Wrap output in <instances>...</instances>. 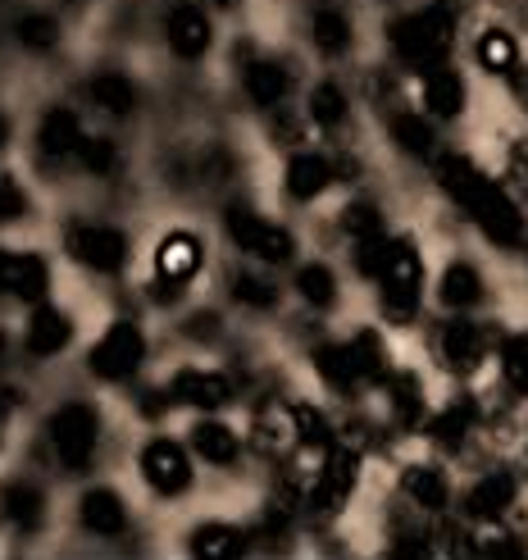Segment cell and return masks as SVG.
<instances>
[{
  "label": "cell",
  "instance_id": "obj_21",
  "mask_svg": "<svg viewBox=\"0 0 528 560\" xmlns=\"http://www.w3.org/2000/svg\"><path fill=\"white\" fill-rule=\"evenodd\" d=\"M50 292V260L42 250H10L0 246V296L37 305Z\"/></svg>",
  "mask_w": 528,
  "mask_h": 560
},
{
  "label": "cell",
  "instance_id": "obj_12",
  "mask_svg": "<svg viewBox=\"0 0 528 560\" xmlns=\"http://www.w3.org/2000/svg\"><path fill=\"white\" fill-rule=\"evenodd\" d=\"M137 474H142V483L164 501L187 497L197 488V460H191L187 442L164 438V433L142 442V452H137Z\"/></svg>",
  "mask_w": 528,
  "mask_h": 560
},
{
  "label": "cell",
  "instance_id": "obj_10",
  "mask_svg": "<svg viewBox=\"0 0 528 560\" xmlns=\"http://www.w3.org/2000/svg\"><path fill=\"white\" fill-rule=\"evenodd\" d=\"M374 397L383 401V419H387V424H392L397 433H420L424 419H429V410L437 406L429 374L414 370V365H406V360H397V365L383 374V383L374 387Z\"/></svg>",
  "mask_w": 528,
  "mask_h": 560
},
{
  "label": "cell",
  "instance_id": "obj_9",
  "mask_svg": "<svg viewBox=\"0 0 528 560\" xmlns=\"http://www.w3.org/2000/svg\"><path fill=\"white\" fill-rule=\"evenodd\" d=\"M146 355H151L146 328L137 319H115V324H105L101 338L92 342L87 374L101 378V383H132L137 374L146 370Z\"/></svg>",
  "mask_w": 528,
  "mask_h": 560
},
{
  "label": "cell",
  "instance_id": "obj_36",
  "mask_svg": "<svg viewBox=\"0 0 528 560\" xmlns=\"http://www.w3.org/2000/svg\"><path fill=\"white\" fill-rule=\"evenodd\" d=\"M310 37H315L319 55H328V60H342V55L351 50V42H355V33H351V19H347L338 5H324V10H315V19H310Z\"/></svg>",
  "mask_w": 528,
  "mask_h": 560
},
{
  "label": "cell",
  "instance_id": "obj_29",
  "mask_svg": "<svg viewBox=\"0 0 528 560\" xmlns=\"http://www.w3.org/2000/svg\"><path fill=\"white\" fill-rule=\"evenodd\" d=\"M387 137H392V147L410 160H433L437 155V128L424 109H397L392 119H387Z\"/></svg>",
  "mask_w": 528,
  "mask_h": 560
},
{
  "label": "cell",
  "instance_id": "obj_25",
  "mask_svg": "<svg viewBox=\"0 0 528 560\" xmlns=\"http://www.w3.org/2000/svg\"><path fill=\"white\" fill-rule=\"evenodd\" d=\"M187 551L197 560H242L246 551H251V534L233 520H201L197 528H191Z\"/></svg>",
  "mask_w": 528,
  "mask_h": 560
},
{
  "label": "cell",
  "instance_id": "obj_30",
  "mask_svg": "<svg viewBox=\"0 0 528 560\" xmlns=\"http://www.w3.org/2000/svg\"><path fill=\"white\" fill-rule=\"evenodd\" d=\"M228 301L246 315H273L278 305H283V288H278L265 269H237L228 278Z\"/></svg>",
  "mask_w": 528,
  "mask_h": 560
},
{
  "label": "cell",
  "instance_id": "obj_45",
  "mask_svg": "<svg viewBox=\"0 0 528 560\" xmlns=\"http://www.w3.org/2000/svg\"><path fill=\"white\" fill-rule=\"evenodd\" d=\"M73 5H82V0H73Z\"/></svg>",
  "mask_w": 528,
  "mask_h": 560
},
{
  "label": "cell",
  "instance_id": "obj_44",
  "mask_svg": "<svg viewBox=\"0 0 528 560\" xmlns=\"http://www.w3.org/2000/svg\"><path fill=\"white\" fill-rule=\"evenodd\" d=\"M219 5H233V0H219Z\"/></svg>",
  "mask_w": 528,
  "mask_h": 560
},
{
  "label": "cell",
  "instance_id": "obj_34",
  "mask_svg": "<svg viewBox=\"0 0 528 560\" xmlns=\"http://www.w3.org/2000/svg\"><path fill=\"white\" fill-rule=\"evenodd\" d=\"M305 115H310V124L324 128V132L347 128V119H351V96L342 92V82H332V78L315 82L310 101H305Z\"/></svg>",
  "mask_w": 528,
  "mask_h": 560
},
{
  "label": "cell",
  "instance_id": "obj_8",
  "mask_svg": "<svg viewBox=\"0 0 528 560\" xmlns=\"http://www.w3.org/2000/svg\"><path fill=\"white\" fill-rule=\"evenodd\" d=\"M429 301L437 315H488L492 311V273L456 250L429 273Z\"/></svg>",
  "mask_w": 528,
  "mask_h": 560
},
{
  "label": "cell",
  "instance_id": "obj_38",
  "mask_svg": "<svg viewBox=\"0 0 528 560\" xmlns=\"http://www.w3.org/2000/svg\"><path fill=\"white\" fill-rule=\"evenodd\" d=\"M14 33L27 50H50L55 42H60V23H55L50 14H23Z\"/></svg>",
  "mask_w": 528,
  "mask_h": 560
},
{
  "label": "cell",
  "instance_id": "obj_37",
  "mask_svg": "<svg viewBox=\"0 0 528 560\" xmlns=\"http://www.w3.org/2000/svg\"><path fill=\"white\" fill-rule=\"evenodd\" d=\"M78 164L92 178H109L119 170V147L109 142V137H82V142H78Z\"/></svg>",
  "mask_w": 528,
  "mask_h": 560
},
{
  "label": "cell",
  "instance_id": "obj_24",
  "mask_svg": "<svg viewBox=\"0 0 528 560\" xmlns=\"http://www.w3.org/2000/svg\"><path fill=\"white\" fill-rule=\"evenodd\" d=\"M292 292L305 311L315 315H332L342 305V273L332 269L328 260H301L292 273Z\"/></svg>",
  "mask_w": 528,
  "mask_h": 560
},
{
  "label": "cell",
  "instance_id": "obj_33",
  "mask_svg": "<svg viewBox=\"0 0 528 560\" xmlns=\"http://www.w3.org/2000/svg\"><path fill=\"white\" fill-rule=\"evenodd\" d=\"M474 65L492 78H515L519 73V42L506 27H483L474 42Z\"/></svg>",
  "mask_w": 528,
  "mask_h": 560
},
{
  "label": "cell",
  "instance_id": "obj_17",
  "mask_svg": "<svg viewBox=\"0 0 528 560\" xmlns=\"http://www.w3.org/2000/svg\"><path fill=\"white\" fill-rule=\"evenodd\" d=\"M347 174H351V164L332 160L324 151H296L288 160V170H283V191H288V201H296V206H315L319 196L332 191Z\"/></svg>",
  "mask_w": 528,
  "mask_h": 560
},
{
  "label": "cell",
  "instance_id": "obj_23",
  "mask_svg": "<svg viewBox=\"0 0 528 560\" xmlns=\"http://www.w3.org/2000/svg\"><path fill=\"white\" fill-rule=\"evenodd\" d=\"M492 383L511 406H528V332H502L492 355Z\"/></svg>",
  "mask_w": 528,
  "mask_h": 560
},
{
  "label": "cell",
  "instance_id": "obj_41",
  "mask_svg": "<svg viewBox=\"0 0 528 560\" xmlns=\"http://www.w3.org/2000/svg\"><path fill=\"white\" fill-rule=\"evenodd\" d=\"M5 147H10V119L0 115V151H5Z\"/></svg>",
  "mask_w": 528,
  "mask_h": 560
},
{
  "label": "cell",
  "instance_id": "obj_1",
  "mask_svg": "<svg viewBox=\"0 0 528 560\" xmlns=\"http://www.w3.org/2000/svg\"><path fill=\"white\" fill-rule=\"evenodd\" d=\"M433 174H437V187L447 191V201L474 223L479 237L496 250H515L528 246V214H524V201L502 183L492 178L488 170H479L469 155L460 151H447V155H433Z\"/></svg>",
  "mask_w": 528,
  "mask_h": 560
},
{
  "label": "cell",
  "instance_id": "obj_19",
  "mask_svg": "<svg viewBox=\"0 0 528 560\" xmlns=\"http://www.w3.org/2000/svg\"><path fill=\"white\" fill-rule=\"evenodd\" d=\"M310 370H315V378L332 392V397H342V401L369 397V383H365V374H360L347 338H324V342H315V347H310Z\"/></svg>",
  "mask_w": 528,
  "mask_h": 560
},
{
  "label": "cell",
  "instance_id": "obj_15",
  "mask_svg": "<svg viewBox=\"0 0 528 560\" xmlns=\"http://www.w3.org/2000/svg\"><path fill=\"white\" fill-rule=\"evenodd\" d=\"M164 392H169V401L183 410L214 415L237 401V378L228 370H210V365H178L169 374V383H164Z\"/></svg>",
  "mask_w": 528,
  "mask_h": 560
},
{
  "label": "cell",
  "instance_id": "obj_13",
  "mask_svg": "<svg viewBox=\"0 0 528 560\" xmlns=\"http://www.w3.org/2000/svg\"><path fill=\"white\" fill-rule=\"evenodd\" d=\"M206 269V242L197 237V233H187V229H178V233H169V237H160V246H155V278H151V296L155 301H178L183 292H187V283L197 278Z\"/></svg>",
  "mask_w": 528,
  "mask_h": 560
},
{
  "label": "cell",
  "instance_id": "obj_28",
  "mask_svg": "<svg viewBox=\"0 0 528 560\" xmlns=\"http://www.w3.org/2000/svg\"><path fill=\"white\" fill-rule=\"evenodd\" d=\"M82 137H87V132H82V119L73 115L69 105H55V109H46L42 124H37V151L46 160H73Z\"/></svg>",
  "mask_w": 528,
  "mask_h": 560
},
{
  "label": "cell",
  "instance_id": "obj_6",
  "mask_svg": "<svg viewBox=\"0 0 528 560\" xmlns=\"http://www.w3.org/2000/svg\"><path fill=\"white\" fill-rule=\"evenodd\" d=\"M451 37H456V14L447 5H429V10H414V14H401L387 23V46H392V55L414 73L447 60Z\"/></svg>",
  "mask_w": 528,
  "mask_h": 560
},
{
  "label": "cell",
  "instance_id": "obj_11",
  "mask_svg": "<svg viewBox=\"0 0 528 560\" xmlns=\"http://www.w3.org/2000/svg\"><path fill=\"white\" fill-rule=\"evenodd\" d=\"M224 229H228V242L242 250V256H251L256 265H292L296 260L292 229H283L278 219H269L251 206H228Z\"/></svg>",
  "mask_w": 528,
  "mask_h": 560
},
{
  "label": "cell",
  "instance_id": "obj_18",
  "mask_svg": "<svg viewBox=\"0 0 528 560\" xmlns=\"http://www.w3.org/2000/svg\"><path fill=\"white\" fill-rule=\"evenodd\" d=\"M187 452H191V460H201L210 469H237L246 456V438L237 433V424H228V419L214 410L187 429Z\"/></svg>",
  "mask_w": 528,
  "mask_h": 560
},
{
  "label": "cell",
  "instance_id": "obj_43",
  "mask_svg": "<svg viewBox=\"0 0 528 560\" xmlns=\"http://www.w3.org/2000/svg\"><path fill=\"white\" fill-rule=\"evenodd\" d=\"M0 446H5V429H0Z\"/></svg>",
  "mask_w": 528,
  "mask_h": 560
},
{
  "label": "cell",
  "instance_id": "obj_2",
  "mask_svg": "<svg viewBox=\"0 0 528 560\" xmlns=\"http://www.w3.org/2000/svg\"><path fill=\"white\" fill-rule=\"evenodd\" d=\"M429 256L424 242L414 233H387L378 265H374V296H378V315L387 328H414L424 315L429 301Z\"/></svg>",
  "mask_w": 528,
  "mask_h": 560
},
{
  "label": "cell",
  "instance_id": "obj_7",
  "mask_svg": "<svg viewBox=\"0 0 528 560\" xmlns=\"http://www.w3.org/2000/svg\"><path fill=\"white\" fill-rule=\"evenodd\" d=\"M101 438H105V419H101L96 401H82V397L60 401L46 419V442H50L55 460H60V469H69V474L92 469Z\"/></svg>",
  "mask_w": 528,
  "mask_h": 560
},
{
  "label": "cell",
  "instance_id": "obj_42",
  "mask_svg": "<svg viewBox=\"0 0 528 560\" xmlns=\"http://www.w3.org/2000/svg\"><path fill=\"white\" fill-rule=\"evenodd\" d=\"M519 456H524V469H528V424H524V433H519Z\"/></svg>",
  "mask_w": 528,
  "mask_h": 560
},
{
  "label": "cell",
  "instance_id": "obj_35",
  "mask_svg": "<svg viewBox=\"0 0 528 560\" xmlns=\"http://www.w3.org/2000/svg\"><path fill=\"white\" fill-rule=\"evenodd\" d=\"M87 96H92L96 109H105V115H115V119H124V115H132V109H137L132 78H124V73H115V69L96 73V78L87 82Z\"/></svg>",
  "mask_w": 528,
  "mask_h": 560
},
{
  "label": "cell",
  "instance_id": "obj_5",
  "mask_svg": "<svg viewBox=\"0 0 528 560\" xmlns=\"http://www.w3.org/2000/svg\"><path fill=\"white\" fill-rule=\"evenodd\" d=\"M392 488H397V501H401V506H406L410 515L429 520V524L456 515V488H460V479H456L451 460H442L437 452L406 456V460L397 465Z\"/></svg>",
  "mask_w": 528,
  "mask_h": 560
},
{
  "label": "cell",
  "instance_id": "obj_20",
  "mask_svg": "<svg viewBox=\"0 0 528 560\" xmlns=\"http://www.w3.org/2000/svg\"><path fill=\"white\" fill-rule=\"evenodd\" d=\"M420 105H424V115L433 124H456L465 119V109H469V82L465 73L451 65V60H442V65H429L420 73Z\"/></svg>",
  "mask_w": 528,
  "mask_h": 560
},
{
  "label": "cell",
  "instance_id": "obj_3",
  "mask_svg": "<svg viewBox=\"0 0 528 560\" xmlns=\"http://www.w3.org/2000/svg\"><path fill=\"white\" fill-rule=\"evenodd\" d=\"M496 342H502V328L483 315H437L429 324V360L442 378L451 383H479L492 370Z\"/></svg>",
  "mask_w": 528,
  "mask_h": 560
},
{
  "label": "cell",
  "instance_id": "obj_27",
  "mask_svg": "<svg viewBox=\"0 0 528 560\" xmlns=\"http://www.w3.org/2000/svg\"><path fill=\"white\" fill-rule=\"evenodd\" d=\"M164 37H169V50L178 55V60H201V55L210 50V42H214V27H210L206 10L178 5L169 14V23H164Z\"/></svg>",
  "mask_w": 528,
  "mask_h": 560
},
{
  "label": "cell",
  "instance_id": "obj_14",
  "mask_svg": "<svg viewBox=\"0 0 528 560\" xmlns=\"http://www.w3.org/2000/svg\"><path fill=\"white\" fill-rule=\"evenodd\" d=\"M64 250L92 273H124L128 269V256H132V242L124 229L115 223H69L64 233Z\"/></svg>",
  "mask_w": 528,
  "mask_h": 560
},
{
  "label": "cell",
  "instance_id": "obj_26",
  "mask_svg": "<svg viewBox=\"0 0 528 560\" xmlns=\"http://www.w3.org/2000/svg\"><path fill=\"white\" fill-rule=\"evenodd\" d=\"M0 515H5V524L19 528V534H42V524L50 515V501L37 483L14 479V483H5V492H0Z\"/></svg>",
  "mask_w": 528,
  "mask_h": 560
},
{
  "label": "cell",
  "instance_id": "obj_31",
  "mask_svg": "<svg viewBox=\"0 0 528 560\" xmlns=\"http://www.w3.org/2000/svg\"><path fill=\"white\" fill-rule=\"evenodd\" d=\"M242 92H246V101L260 105V109H278L288 101V92H292V73L278 60H251L242 69Z\"/></svg>",
  "mask_w": 528,
  "mask_h": 560
},
{
  "label": "cell",
  "instance_id": "obj_32",
  "mask_svg": "<svg viewBox=\"0 0 528 560\" xmlns=\"http://www.w3.org/2000/svg\"><path fill=\"white\" fill-rule=\"evenodd\" d=\"M338 229H342L347 246H369V242H378V237L392 233V229H387L383 206H378V201H369V196H355V201H347V206H342Z\"/></svg>",
  "mask_w": 528,
  "mask_h": 560
},
{
  "label": "cell",
  "instance_id": "obj_40",
  "mask_svg": "<svg viewBox=\"0 0 528 560\" xmlns=\"http://www.w3.org/2000/svg\"><path fill=\"white\" fill-rule=\"evenodd\" d=\"M5 365H10V332L0 328V370H5Z\"/></svg>",
  "mask_w": 528,
  "mask_h": 560
},
{
  "label": "cell",
  "instance_id": "obj_39",
  "mask_svg": "<svg viewBox=\"0 0 528 560\" xmlns=\"http://www.w3.org/2000/svg\"><path fill=\"white\" fill-rule=\"evenodd\" d=\"M27 214V191L19 187V178L0 174V223H19Z\"/></svg>",
  "mask_w": 528,
  "mask_h": 560
},
{
  "label": "cell",
  "instance_id": "obj_16",
  "mask_svg": "<svg viewBox=\"0 0 528 560\" xmlns=\"http://www.w3.org/2000/svg\"><path fill=\"white\" fill-rule=\"evenodd\" d=\"M78 528L87 538L96 542H115L124 538L128 528H132V506H128V497L119 488H109V483H92V488H82L78 497Z\"/></svg>",
  "mask_w": 528,
  "mask_h": 560
},
{
  "label": "cell",
  "instance_id": "obj_4",
  "mask_svg": "<svg viewBox=\"0 0 528 560\" xmlns=\"http://www.w3.org/2000/svg\"><path fill=\"white\" fill-rule=\"evenodd\" d=\"M528 492V469L515 460H479L469 479L456 488V520L479 524V520H515Z\"/></svg>",
  "mask_w": 528,
  "mask_h": 560
},
{
  "label": "cell",
  "instance_id": "obj_22",
  "mask_svg": "<svg viewBox=\"0 0 528 560\" xmlns=\"http://www.w3.org/2000/svg\"><path fill=\"white\" fill-rule=\"evenodd\" d=\"M78 338V324L73 315L64 311V305H55V301H37L33 305V315H27V328H23V347L27 355H37V360H50V355H64Z\"/></svg>",
  "mask_w": 528,
  "mask_h": 560
}]
</instances>
